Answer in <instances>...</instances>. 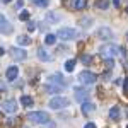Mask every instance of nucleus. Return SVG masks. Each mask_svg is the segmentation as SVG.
Returning a JSON list of instances; mask_svg holds the SVG:
<instances>
[{
    "instance_id": "obj_1",
    "label": "nucleus",
    "mask_w": 128,
    "mask_h": 128,
    "mask_svg": "<svg viewBox=\"0 0 128 128\" xmlns=\"http://www.w3.org/2000/svg\"><path fill=\"white\" fill-rule=\"evenodd\" d=\"M56 38L63 41H74L79 38V31L74 29V28H60L56 31Z\"/></svg>"
},
{
    "instance_id": "obj_2",
    "label": "nucleus",
    "mask_w": 128,
    "mask_h": 128,
    "mask_svg": "<svg viewBox=\"0 0 128 128\" xmlns=\"http://www.w3.org/2000/svg\"><path fill=\"white\" fill-rule=\"evenodd\" d=\"M28 120L36 125H46V123H50V114L46 111H31L28 114Z\"/></svg>"
},
{
    "instance_id": "obj_3",
    "label": "nucleus",
    "mask_w": 128,
    "mask_h": 128,
    "mask_svg": "<svg viewBox=\"0 0 128 128\" xmlns=\"http://www.w3.org/2000/svg\"><path fill=\"white\" fill-rule=\"evenodd\" d=\"M68 104H70V101L67 98H63V96H55L50 101V108L51 109H63V108H67Z\"/></svg>"
},
{
    "instance_id": "obj_4",
    "label": "nucleus",
    "mask_w": 128,
    "mask_h": 128,
    "mask_svg": "<svg viewBox=\"0 0 128 128\" xmlns=\"http://www.w3.org/2000/svg\"><path fill=\"white\" fill-rule=\"evenodd\" d=\"M79 80L82 82V84H86V86H92V84H96V80H98V75H96L94 72L84 70V72H80Z\"/></svg>"
},
{
    "instance_id": "obj_5",
    "label": "nucleus",
    "mask_w": 128,
    "mask_h": 128,
    "mask_svg": "<svg viewBox=\"0 0 128 128\" xmlns=\"http://www.w3.org/2000/svg\"><path fill=\"white\" fill-rule=\"evenodd\" d=\"M118 53H121V48L116 44H106L101 48V55H104L106 58H114Z\"/></svg>"
},
{
    "instance_id": "obj_6",
    "label": "nucleus",
    "mask_w": 128,
    "mask_h": 128,
    "mask_svg": "<svg viewBox=\"0 0 128 128\" xmlns=\"http://www.w3.org/2000/svg\"><path fill=\"white\" fill-rule=\"evenodd\" d=\"M96 36H98L101 41H111L113 40V31L109 29V28H106V26H101V28H98V31H96Z\"/></svg>"
},
{
    "instance_id": "obj_7",
    "label": "nucleus",
    "mask_w": 128,
    "mask_h": 128,
    "mask_svg": "<svg viewBox=\"0 0 128 128\" xmlns=\"http://www.w3.org/2000/svg\"><path fill=\"white\" fill-rule=\"evenodd\" d=\"M17 108H19V106H17V101H16V99H7V101H4V104H2V109H4L5 113H10V114L16 113Z\"/></svg>"
},
{
    "instance_id": "obj_8",
    "label": "nucleus",
    "mask_w": 128,
    "mask_h": 128,
    "mask_svg": "<svg viewBox=\"0 0 128 128\" xmlns=\"http://www.w3.org/2000/svg\"><path fill=\"white\" fill-rule=\"evenodd\" d=\"M10 55H12V58L16 62H24L28 58V51H24L22 48H12L10 50Z\"/></svg>"
},
{
    "instance_id": "obj_9",
    "label": "nucleus",
    "mask_w": 128,
    "mask_h": 128,
    "mask_svg": "<svg viewBox=\"0 0 128 128\" xmlns=\"http://www.w3.org/2000/svg\"><path fill=\"white\" fill-rule=\"evenodd\" d=\"M17 75H19V68L16 65H12V67H9V68L5 70V79L9 80V82H14V80L17 79Z\"/></svg>"
},
{
    "instance_id": "obj_10",
    "label": "nucleus",
    "mask_w": 128,
    "mask_h": 128,
    "mask_svg": "<svg viewBox=\"0 0 128 128\" xmlns=\"http://www.w3.org/2000/svg\"><path fill=\"white\" fill-rule=\"evenodd\" d=\"M0 29H2L4 34H10L12 32V26L9 24V20H7L5 16H0Z\"/></svg>"
},
{
    "instance_id": "obj_11",
    "label": "nucleus",
    "mask_w": 128,
    "mask_h": 128,
    "mask_svg": "<svg viewBox=\"0 0 128 128\" xmlns=\"http://www.w3.org/2000/svg\"><path fill=\"white\" fill-rule=\"evenodd\" d=\"M48 80H50V84H58L60 87H65V86L68 84L67 80H63V75H62V74H55V75H51Z\"/></svg>"
},
{
    "instance_id": "obj_12",
    "label": "nucleus",
    "mask_w": 128,
    "mask_h": 128,
    "mask_svg": "<svg viewBox=\"0 0 128 128\" xmlns=\"http://www.w3.org/2000/svg\"><path fill=\"white\" fill-rule=\"evenodd\" d=\"M89 96H90V94H89V90H82V89H77V90H75V99H77L79 102H82V104H84V102H87Z\"/></svg>"
},
{
    "instance_id": "obj_13",
    "label": "nucleus",
    "mask_w": 128,
    "mask_h": 128,
    "mask_svg": "<svg viewBox=\"0 0 128 128\" xmlns=\"http://www.w3.org/2000/svg\"><path fill=\"white\" fill-rule=\"evenodd\" d=\"M80 109H82L84 114H90L92 111H96V104H94V102H84Z\"/></svg>"
},
{
    "instance_id": "obj_14",
    "label": "nucleus",
    "mask_w": 128,
    "mask_h": 128,
    "mask_svg": "<svg viewBox=\"0 0 128 128\" xmlns=\"http://www.w3.org/2000/svg\"><path fill=\"white\" fill-rule=\"evenodd\" d=\"M120 114H121V111H120L118 106H113V108L109 109V118L113 120V121H118V120H120Z\"/></svg>"
},
{
    "instance_id": "obj_15",
    "label": "nucleus",
    "mask_w": 128,
    "mask_h": 128,
    "mask_svg": "<svg viewBox=\"0 0 128 128\" xmlns=\"http://www.w3.org/2000/svg\"><path fill=\"white\" fill-rule=\"evenodd\" d=\"M87 5V0H72V7L75 10H84Z\"/></svg>"
},
{
    "instance_id": "obj_16",
    "label": "nucleus",
    "mask_w": 128,
    "mask_h": 128,
    "mask_svg": "<svg viewBox=\"0 0 128 128\" xmlns=\"http://www.w3.org/2000/svg\"><path fill=\"white\" fill-rule=\"evenodd\" d=\"M62 89L60 86L56 84H48V86H44V90H48V94H56V92H62Z\"/></svg>"
},
{
    "instance_id": "obj_17",
    "label": "nucleus",
    "mask_w": 128,
    "mask_h": 128,
    "mask_svg": "<svg viewBox=\"0 0 128 128\" xmlns=\"http://www.w3.org/2000/svg\"><path fill=\"white\" fill-rule=\"evenodd\" d=\"M20 104L26 106V108H31V106L34 104V99L31 98V96H26V94H24V96H20Z\"/></svg>"
},
{
    "instance_id": "obj_18",
    "label": "nucleus",
    "mask_w": 128,
    "mask_h": 128,
    "mask_svg": "<svg viewBox=\"0 0 128 128\" xmlns=\"http://www.w3.org/2000/svg\"><path fill=\"white\" fill-rule=\"evenodd\" d=\"M38 58L43 60V62H48L51 56H50V53H48V51H46L44 48H40V50H38Z\"/></svg>"
},
{
    "instance_id": "obj_19",
    "label": "nucleus",
    "mask_w": 128,
    "mask_h": 128,
    "mask_svg": "<svg viewBox=\"0 0 128 128\" xmlns=\"http://www.w3.org/2000/svg\"><path fill=\"white\" fill-rule=\"evenodd\" d=\"M56 40H58L56 34H51V32H48V34L44 36V43L50 44V46H51V44H56Z\"/></svg>"
},
{
    "instance_id": "obj_20",
    "label": "nucleus",
    "mask_w": 128,
    "mask_h": 128,
    "mask_svg": "<svg viewBox=\"0 0 128 128\" xmlns=\"http://www.w3.org/2000/svg\"><path fill=\"white\" fill-rule=\"evenodd\" d=\"M17 43L22 44V46H28V44H31V38H28V36H24V34H22V36L17 38Z\"/></svg>"
},
{
    "instance_id": "obj_21",
    "label": "nucleus",
    "mask_w": 128,
    "mask_h": 128,
    "mask_svg": "<svg viewBox=\"0 0 128 128\" xmlns=\"http://www.w3.org/2000/svg\"><path fill=\"white\" fill-rule=\"evenodd\" d=\"M74 68H75V60L74 58L67 60V62H65V70H67V72H74Z\"/></svg>"
},
{
    "instance_id": "obj_22",
    "label": "nucleus",
    "mask_w": 128,
    "mask_h": 128,
    "mask_svg": "<svg viewBox=\"0 0 128 128\" xmlns=\"http://www.w3.org/2000/svg\"><path fill=\"white\" fill-rule=\"evenodd\" d=\"M32 4H34V5H38V7H48V5H50V0H32Z\"/></svg>"
},
{
    "instance_id": "obj_23",
    "label": "nucleus",
    "mask_w": 128,
    "mask_h": 128,
    "mask_svg": "<svg viewBox=\"0 0 128 128\" xmlns=\"http://www.w3.org/2000/svg\"><path fill=\"white\" fill-rule=\"evenodd\" d=\"M19 19L20 20H29V12H28V10H22L19 14Z\"/></svg>"
},
{
    "instance_id": "obj_24",
    "label": "nucleus",
    "mask_w": 128,
    "mask_h": 128,
    "mask_svg": "<svg viewBox=\"0 0 128 128\" xmlns=\"http://www.w3.org/2000/svg\"><path fill=\"white\" fill-rule=\"evenodd\" d=\"M104 65H106V68H113V67H114V60L113 58H106L104 60Z\"/></svg>"
},
{
    "instance_id": "obj_25",
    "label": "nucleus",
    "mask_w": 128,
    "mask_h": 128,
    "mask_svg": "<svg viewBox=\"0 0 128 128\" xmlns=\"http://www.w3.org/2000/svg\"><path fill=\"white\" fill-rule=\"evenodd\" d=\"M48 19L51 20V22H55V24H56V22L60 20V17H58V16H55L53 12H48Z\"/></svg>"
},
{
    "instance_id": "obj_26",
    "label": "nucleus",
    "mask_w": 128,
    "mask_h": 128,
    "mask_svg": "<svg viewBox=\"0 0 128 128\" xmlns=\"http://www.w3.org/2000/svg\"><path fill=\"white\" fill-rule=\"evenodd\" d=\"M108 2H106V0H101V2H98V7L99 9H108Z\"/></svg>"
},
{
    "instance_id": "obj_27",
    "label": "nucleus",
    "mask_w": 128,
    "mask_h": 128,
    "mask_svg": "<svg viewBox=\"0 0 128 128\" xmlns=\"http://www.w3.org/2000/svg\"><path fill=\"white\" fill-rule=\"evenodd\" d=\"M80 60H82V63H90V60H92V58H90V55H82V58H80Z\"/></svg>"
},
{
    "instance_id": "obj_28",
    "label": "nucleus",
    "mask_w": 128,
    "mask_h": 128,
    "mask_svg": "<svg viewBox=\"0 0 128 128\" xmlns=\"http://www.w3.org/2000/svg\"><path fill=\"white\" fill-rule=\"evenodd\" d=\"M34 29H36V26H34V22H28V31H29V32H32Z\"/></svg>"
},
{
    "instance_id": "obj_29",
    "label": "nucleus",
    "mask_w": 128,
    "mask_h": 128,
    "mask_svg": "<svg viewBox=\"0 0 128 128\" xmlns=\"http://www.w3.org/2000/svg\"><path fill=\"white\" fill-rule=\"evenodd\" d=\"M123 90H125V92H128V77L123 80Z\"/></svg>"
},
{
    "instance_id": "obj_30",
    "label": "nucleus",
    "mask_w": 128,
    "mask_h": 128,
    "mask_svg": "<svg viewBox=\"0 0 128 128\" xmlns=\"http://www.w3.org/2000/svg\"><path fill=\"white\" fill-rule=\"evenodd\" d=\"M84 128H98V126H96L92 121H89V123H86V125H84Z\"/></svg>"
},
{
    "instance_id": "obj_31",
    "label": "nucleus",
    "mask_w": 128,
    "mask_h": 128,
    "mask_svg": "<svg viewBox=\"0 0 128 128\" xmlns=\"http://www.w3.org/2000/svg\"><path fill=\"white\" fill-rule=\"evenodd\" d=\"M22 5H24L22 0H17V2H16V7H17V9H22Z\"/></svg>"
},
{
    "instance_id": "obj_32",
    "label": "nucleus",
    "mask_w": 128,
    "mask_h": 128,
    "mask_svg": "<svg viewBox=\"0 0 128 128\" xmlns=\"http://www.w3.org/2000/svg\"><path fill=\"white\" fill-rule=\"evenodd\" d=\"M113 5L114 7H120V0H113Z\"/></svg>"
},
{
    "instance_id": "obj_33",
    "label": "nucleus",
    "mask_w": 128,
    "mask_h": 128,
    "mask_svg": "<svg viewBox=\"0 0 128 128\" xmlns=\"http://www.w3.org/2000/svg\"><path fill=\"white\" fill-rule=\"evenodd\" d=\"M2 2H4V4H9V2H12V0H2Z\"/></svg>"
},
{
    "instance_id": "obj_34",
    "label": "nucleus",
    "mask_w": 128,
    "mask_h": 128,
    "mask_svg": "<svg viewBox=\"0 0 128 128\" xmlns=\"http://www.w3.org/2000/svg\"><path fill=\"white\" fill-rule=\"evenodd\" d=\"M126 38H128V32H126Z\"/></svg>"
},
{
    "instance_id": "obj_35",
    "label": "nucleus",
    "mask_w": 128,
    "mask_h": 128,
    "mask_svg": "<svg viewBox=\"0 0 128 128\" xmlns=\"http://www.w3.org/2000/svg\"><path fill=\"white\" fill-rule=\"evenodd\" d=\"M126 12H128V9H126Z\"/></svg>"
},
{
    "instance_id": "obj_36",
    "label": "nucleus",
    "mask_w": 128,
    "mask_h": 128,
    "mask_svg": "<svg viewBox=\"0 0 128 128\" xmlns=\"http://www.w3.org/2000/svg\"><path fill=\"white\" fill-rule=\"evenodd\" d=\"M126 128H128V126H126Z\"/></svg>"
}]
</instances>
